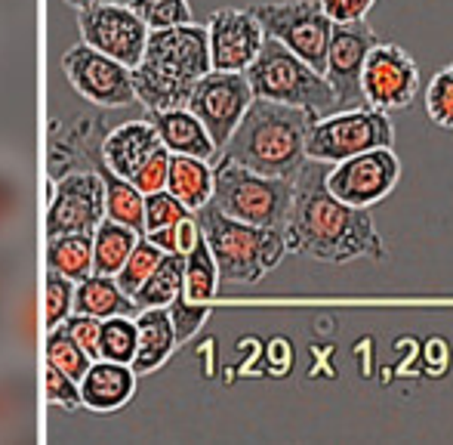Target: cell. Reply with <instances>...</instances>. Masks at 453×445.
<instances>
[{
	"label": "cell",
	"mask_w": 453,
	"mask_h": 445,
	"mask_svg": "<svg viewBox=\"0 0 453 445\" xmlns=\"http://www.w3.org/2000/svg\"><path fill=\"white\" fill-rule=\"evenodd\" d=\"M321 114L311 109L253 99L244 121L222 149V158L244 164L257 174L296 180L299 170L309 164L305 143H309V130Z\"/></svg>",
	"instance_id": "obj_3"
},
{
	"label": "cell",
	"mask_w": 453,
	"mask_h": 445,
	"mask_svg": "<svg viewBox=\"0 0 453 445\" xmlns=\"http://www.w3.org/2000/svg\"><path fill=\"white\" fill-rule=\"evenodd\" d=\"M195 217L216 257L222 282L257 285L290 254L284 229L253 226V222L234 220L226 211H219L213 201L203 205L201 211H195Z\"/></svg>",
	"instance_id": "obj_4"
},
{
	"label": "cell",
	"mask_w": 453,
	"mask_h": 445,
	"mask_svg": "<svg viewBox=\"0 0 453 445\" xmlns=\"http://www.w3.org/2000/svg\"><path fill=\"white\" fill-rule=\"evenodd\" d=\"M120 4H130V0H120Z\"/></svg>",
	"instance_id": "obj_45"
},
{
	"label": "cell",
	"mask_w": 453,
	"mask_h": 445,
	"mask_svg": "<svg viewBox=\"0 0 453 445\" xmlns=\"http://www.w3.org/2000/svg\"><path fill=\"white\" fill-rule=\"evenodd\" d=\"M167 313H170V319H173L176 340L185 343V340H191V337L201 332V325L207 322V316H210V307H207V303H195V301H188L185 294H180L167 307Z\"/></svg>",
	"instance_id": "obj_38"
},
{
	"label": "cell",
	"mask_w": 453,
	"mask_h": 445,
	"mask_svg": "<svg viewBox=\"0 0 453 445\" xmlns=\"http://www.w3.org/2000/svg\"><path fill=\"white\" fill-rule=\"evenodd\" d=\"M222 276H219V266H216V257L210 251L207 238L201 232V241L185 254V285H182V294L195 303H210L216 297V288H219Z\"/></svg>",
	"instance_id": "obj_27"
},
{
	"label": "cell",
	"mask_w": 453,
	"mask_h": 445,
	"mask_svg": "<svg viewBox=\"0 0 453 445\" xmlns=\"http://www.w3.org/2000/svg\"><path fill=\"white\" fill-rule=\"evenodd\" d=\"M253 99L257 97H253L247 72H216L213 68V72H207L197 81L185 109H191L201 118V124L207 127V133L222 152L228 139H232V133L238 130V124L244 121Z\"/></svg>",
	"instance_id": "obj_11"
},
{
	"label": "cell",
	"mask_w": 453,
	"mask_h": 445,
	"mask_svg": "<svg viewBox=\"0 0 453 445\" xmlns=\"http://www.w3.org/2000/svg\"><path fill=\"white\" fill-rule=\"evenodd\" d=\"M62 325L68 328V334L74 337V340L81 343V347L87 349V353L93 355V359H99V337H102V319H96V316H87V313H74L68 316Z\"/></svg>",
	"instance_id": "obj_41"
},
{
	"label": "cell",
	"mask_w": 453,
	"mask_h": 445,
	"mask_svg": "<svg viewBox=\"0 0 453 445\" xmlns=\"http://www.w3.org/2000/svg\"><path fill=\"white\" fill-rule=\"evenodd\" d=\"M139 347V328L127 316H111L102 319V337H99V359L108 362H124L133 365Z\"/></svg>",
	"instance_id": "obj_32"
},
{
	"label": "cell",
	"mask_w": 453,
	"mask_h": 445,
	"mask_svg": "<svg viewBox=\"0 0 453 445\" xmlns=\"http://www.w3.org/2000/svg\"><path fill=\"white\" fill-rule=\"evenodd\" d=\"M130 6L151 31L173 28V25H188L191 22L188 0H130Z\"/></svg>",
	"instance_id": "obj_36"
},
{
	"label": "cell",
	"mask_w": 453,
	"mask_h": 445,
	"mask_svg": "<svg viewBox=\"0 0 453 445\" xmlns=\"http://www.w3.org/2000/svg\"><path fill=\"white\" fill-rule=\"evenodd\" d=\"M43 393H47V399L53 405H59V409H78V405H84V399H81V380L68 378L65 371H59L56 365H47L43 368Z\"/></svg>",
	"instance_id": "obj_39"
},
{
	"label": "cell",
	"mask_w": 453,
	"mask_h": 445,
	"mask_svg": "<svg viewBox=\"0 0 453 445\" xmlns=\"http://www.w3.org/2000/svg\"><path fill=\"white\" fill-rule=\"evenodd\" d=\"M136 328H139V347H136V359H133V371L136 374H151L155 368H161L170 359V353L176 349V328L170 319L167 307H155V309H139L136 316Z\"/></svg>",
	"instance_id": "obj_20"
},
{
	"label": "cell",
	"mask_w": 453,
	"mask_h": 445,
	"mask_svg": "<svg viewBox=\"0 0 453 445\" xmlns=\"http://www.w3.org/2000/svg\"><path fill=\"white\" fill-rule=\"evenodd\" d=\"M105 220V180L96 174H68L53 186L47 207V238L68 232H96Z\"/></svg>",
	"instance_id": "obj_14"
},
{
	"label": "cell",
	"mask_w": 453,
	"mask_h": 445,
	"mask_svg": "<svg viewBox=\"0 0 453 445\" xmlns=\"http://www.w3.org/2000/svg\"><path fill=\"white\" fill-rule=\"evenodd\" d=\"M398 180L401 158L388 145L336 161L327 170V189L352 207H376L395 192Z\"/></svg>",
	"instance_id": "obj_10"
},
{
	"label": "cell",
	"mask_w": 453,
	"mask_h": 445,
	"mask_svg": "<svg viewBox=\"0 0 453 445\" xmlns=\"http://www.w3.org/2000/svg\"><path fill=\"white\" fill-rule=\"evenodd\" d=\"M22 291V257L16 251H10L6 241H0V340H10L12 313H16Z\"/></svg>",
	"instance_id": "obj_31"
},
{
	"label": "cell",
	"mask_w": 453,
	"mask_h": 445,
	"mask_svg": "<svg viewBox=\"0 0 453 445\" xmlns=\"http://www.w3.org/2000/svg\"><path fill=\"white\" fill-rule=\"evenodd\" d=\"M382 145L395 149V124L388 112L358 105V109H340L318 118L309 130L305 152H309V161L336 164Z\"/></svg>",
	"instance_id": "obj_7"
},
{
	"label": "cell",
	"mask_w": 453,
	"mask_h": 445,
	"mask_svg": "<svg viewBox=\"0 0 453 445\" xmlns=\"http://www.w3.org/2000/svg\"><path fill=\"white\" fill-rule=\"evenodd\" d=\"M65 4L78 6V10H87V6H96V4H120V0H65Z\"/></svg>",
	"instance_id": "obj_43"
},
{
	"label": "cell",
	"mask_w": 453,
	"mask_h": 445,
	"mask_svg": "<svg viewBox=\"0 0 453 445\" xmlns=\"http://www.w3.org/2000/svg\"><path fill=\"white\" fill-rule=\"evenodd\" d=\"M164 254H167V251H164V247H157L151 238H139L136 247H133V254L127 257L124 269L114 276V278H118V285L133 297L145 282H149V276L157 269V263L164 260Z\"/></svg>",
	"instance_id": "obj_33"
},
{
	"label": "cell",
	"mask_w": 453,
	"mask_h": 445,
	"mask_svg": "<svg viewBox=\"0 0 453 445\" xmlns=\"http://www.w3.org/2000/svg\"><path fill=\"white\" fill-rule=\"evenodd\" d=\"M170 158H173V152H170L167 145H161V149H157L155 155H151L149 161L136 170V176H133L130 183L142 195L164 192V189H167V180H170Z\"/></svg>",
	"instance_id": "obj_40"
},
{
	"label": "cell",
	"mask_w": 453,
	"mask_h": 445,
	"mask_svg": "<svg viewBox=\"0 0 453 445\" xmlns=\"http://www.w3.org/2000/svg\"><path fill=\"white\" fill-rule=\"evenodd\" d=\"M139 232L124 222L105 217L93 232V272L99 276H118L124 269L127 257L133 254Z\"/></svg>",
	"instance_id": "obj_24"
},
{
	"label": "cell",
	"mask_w": 453,
	"mask_h": 445,
	"mask_svg": "<svg viewBox=\"0 0 453 445\" xmlns=\"http://www.w3.org/2000/svg\"><path fill=\"white\" fill-rule=\"evenodd\" d=\"M43 355H47V365H56L59 371H65L68 378H74V380H84V374L90 371V365H93V355L68 334L65 325L50 328Z\"/></svg>",
	"instance_id": "obj_30"
},
{
	"label": "cell",
	"mask_w": 453,
	"mask_h": 445,
	"mask_svg": "<svg viewBox=\"0 0 453 445\" xmlns=\"http://www.w3.org/2000/svg\"><path fill=\"white\" fill-rule=\"evenodd\" d=\"M426 114L435 127L453 130V62L438 68L426 84Z\"/></svg>",
	"instance_id": "obj_34"
},
{
	"label": "cell",
	"mask_w": 453,
	"mask_h": 445,
	"mask_svg": "<svg viewBox=\"0 0 453 445\" xmlns=\"http://www.w3.org/2000/svg\"><path fill=\"white\" fill-rule=\"evenodd\" d=\"M74 297H78V288L68 276L56 269H47V278H43V303H47V328H56L74 313Z\"/></svg>",
	"instance_id": "obj_35"
},
{
	"label": "cell",
	"mask_w": 453,
	"mask_h": 445,
	"mask_svg": "<svg viewBox=\"0 0 453 445\" xmlns=\"http://www.w3.org/2000/svg\"><path fill=\"white\" fill-rule=\"evenodd\" d=\"M151 124H155L161 143L167 145L173 155H195L203 161H213L219 155V145L207 133L191 109H167V112H151Z\"/></svg>",
	"instance_id": "obj_18"
},
{
	"label": "cell",
	"mask_w": 453,
	"mask_h": 445,
	"mask_svg": "<svg viewBox=\"0 0 453 445\" xmlns=\"http://www.w3.org/2000/svg\"><path fill=\"white\" fill-rule=\"evenodd\" d=\"M149 25L133 12L130 4H96L81 10L84 43L108 53L111 59L136 68L149 43Z\"/></svg>",
	"instance_id": "obj_13"
},
{
	"label": "cell",
	"mask_w": 453,
	"mask_h": 445,
	"mask_svg": "<svg viewBox=\"0 0 453 445\" xmlns=\"http://www.w3.org/2000/svg\"><path fill=\"white\" fill-rule=\"evenodd\" d=\"M31 415V378L16 355H0V440L16 433Z\"/></svg>",
	"instance_id": "obj_21"
},
{
	"label": "cell",
	"mask_w": 453,
	"mask_h": 445,
	"mask_svg": "<svg viewBox=\"0 0 453 445\" xmlns=\"http://www.w3.org/2000/svg\"><path fill=\"white\" fill-rule=\"evenodd\" d=\"M136 309L133 297L118 285L114 276H87L78 282V297H74V313H87L96 319H111V316H130Z\"/></svg>",
	"instance_id": "obj_23"
},
{
	"label": "cell",
	"mask_w": 453,
	"mask_h": 445,
	"mask_svg": "<svg viewBox=\"0 0 453 445\" xmlns=\"http://www.w3.org/2000/svg\"><path fill=\"white\" fill-rule=\"evenodd\" d=\"M136 390V371L124 362H93L90 371L81 380V399L93 411H114L127 405Z\"/></svg>",
	"instance_id": "obj_19"
},
{
	"label": "cell",
	"mask_w": 453,
	"mask_h": 445,
	"mask_svg": "<svg viewBox=\"0 0 453 445\" xmlns=\"http://www.w3.org/2000/svg\"><path fill=\"white\" fill-rule=\"evenodd\" d=\"M210 35V59L216 72H247L257 62L265 43V28L257 16L247 10H216L207 22Z\"/></svg>",
	"instance_id": "obj_16"
},
{
	"label": "cell",
	"mask_w": 453,
	"mask_h": 445,
	"mask_svg": "<svg viewBox=\"0 0 453 445\" xmlns=\"http://www.w3.org/2000/svg\"><path fill=\"white\" fill-rule=\"evenodd\" d=\"M25 217V174L16 158L0 152V241L12 238Z\"/></svg>",
	"instance_id": "obj_29"
},
{
	"label": "cell",
	"mask_w": 453,
	"mask_h": 445,
	"mask_svg": "<svg viewBox=\"0 0 453 445\" xmlns=\"http://www.w3.org/2000/svg\"><path fill=\"white\" fill-rule=\"evenodd\" d=\"M102 180H105V217L124 222V226L136 229V232L142 235L145 232V195L139 192L130 180L114 174V170H105Z\"/></svg>",
	"instance_id": "obj_28"
},
{
	"label": "cell",
	"mask_w": 453,
	"mask_h": 445,
	"mask_svg": "<svg viewBox=\"0 0 453 445\" xmlns=\"http://www.w3.org/2000/svg\"><path fill=\"white\" fill-rule=\"evenodd\" d=\"M376 31L367 22H349V25H334L330 35V50H327V81L336 90V105L340 109H358L364 103L361 93V74L367 66L370 50L376 47Z\"/></svg>",
	"instance_id": "obj_15"
},
{
	"label": "cell",
	"mask_w": 453,
	"mask_h": 445,
	"mask_svg": "<svg viewBox=\"0 0 453 445\" xmlns=\"http://www.w3.org/2000/svg\"><path fill=\"white\" fill-rule=\"evenodd\" d=\"M207 72H213L207 28L188 22L149 31L142 62L133 68L136 99L149 112L185 109Z\"/></svg>",
	"instance_id": "obj_2"
},
{
	"label": "cell",
	"mask_w": 453,
	"mask_h": 445,
	"mask_svg": "<svg viewBox=\"0 0 453 445\" xmlns=\"http://www.w3.org/2000/svg\"><path fill=\"white\" fill-rule=\"evenodd\" d=\"M188 217H195V211H191L188 205H182L170 189L145 195V235L157 232V229L176 226V222H182Z\"/></svg>",
	"instance_id": "obj_37"
},
{
	"label": "cell",
	"mask_w": 453,
	"mask_h": 445,
	"mask_svg": "<svg viewBox=\"0 0 453 445\" xmlns=\"http://www.w3.org/2000/svg\"><path fill=\"white\" fill-rule=\"evenodd\" d=\"M47 269L68 276L72 282H84L93 276V235L68 232L47 238Z\"/></svg>",
	"instance_id": "obj_25"
},
{
	"label": "cell",
	"mask_w": 453,
	"mask_h": 445,
	"mask_svg": "<svg viewBox=\"0 0 453 445\" xmlns=\"http://www.w3.org/2000/svg\"><path fill=\"white\" fill-rule=\"evenodd\" d=\"M293 189H296L293 180L257 174V170L244 168V164L222 158L219 168H216L213 205L234 220L253 222V226L284 229L293 207Z\"/></svg>",
	"instance_id": "obj_6"
},
{
	"label": "cell",
	"mask_w": 453,
	"mask_h": 445,
	"mask_svg": "<svg viewBox=\"0 0 453 445\" xmlns=\"http://www.w3.org/2000/svg\"><path fill=\"white\" fill-rule=\"evenodd\" d=\"M423 90V74L401 43H376L361 74L364 103L380 112L411 109Z\"/></svg>",
	"instance_id": "obj_9"
},
{
	"label": "cell",
	"mask_w": 453,
	"mask_h": 445,
	"mask_svg": "<svg viewBox=\"0 0 453 445\" xmlns=\"http://www.w3.org/2000/svg\"><path fill=\"white\" fill-rule=\"evenodd\" d=\"M22 6V0H0V10L4 12H16Z\"/></svg>",
	"instance_id": "obj_44"
},
{
	"label": "cell",
	"mask_w": 453,
	"mask_h": 445,
	"mask_svg": "<svg viewBox=\"0 0 453 445\" xmlns=\"http://www.w3.org/2000/svg\"><path fill=\"white\" fill-rule=\"evenodd\" d=\"M253 97L272 99V103L299 105L311 109L324 118L330 112H340L336 105V90L318 68H311L305 59H299L290 47H284L274 37H265L257 62L247 68Z\"/></svg>",
	"instance_id": "obj_5"
},
{
	"label": "cell",
	"mask_w": 453,
	"mask_h": 445,
	"mask_svg": "<svg viewBox=\"0 0 453 445\" xmlns=\"http://www.w3.org/2000/svg\"><path fill=\"white\" fill-rule=\"evenodd\" d=\"M62 68H65L74 90L96 105L124 109V105L136 103L133 68L111 59V56L90 47V43H78V47L68 50L62 56Z\"/></svg>",
	"instance_id": "obj_12"
},
{
	"label": "cell",
	"mask_w": 453,
	"mask_h": 445,
	"mask_svg": "<svg viewBox=\"0 0 453 445\" xmlns=\"http://www.w3.org/2000/svg\"><path fill=\"white\" fill-rule=\"evenodd\" d=\"M161 137H157L151 121H127L118 130L108 133V139L102 143V158L105 168L114 170L124 180H133L136 170L161 149Z\"/></svg>",
	"instance_id": "obj_17"
},
{
	"label": "cell",
	"mask_w": 453,
	"mask_h": 445,
	"mask_svg": "<svg viewBox=\"0 0 453 445\" xmlns=\"http://www.w3.org/2000/svg\"><path fill=\"white\" fill-rule=\"evenodd\" d=\"M330 164L309 161L296 174L293 207L287 217L284 235L290 254H303L318 263H352L388 257V245L373 226L370 207H352L327 189Z\"/></svg>",
	"instance_id": "obj_1"
},
{
	"label": "cell",
	"mask_w": 453,
	"mask_h": 445,
	"mask_svg": "<svg viewBox=\"0 0 453 445\" xmlns=\"http://www.w3.org/2000/svg\"><path fill=\"white\" fill-rule=\"evenodd\" d=\"M250 12L263 22L265 37L290 47L299 59H305L321 74L327 72L334 22L318 0H265V4H250Z\"/></svg>",
	"instance_id": "obj_8"
},
{
	"label": "cell",
	"mask_w": 453,
	"mask_h": 445,
	"mask_svg": "<svg viewBox=\"0 0 453 445\" xmlns=\"http://www.w3.org/2000/svg\"><path fill=\"white\" fill-rule=\"evenodd\" d=\"M167 189L188 205L191 211H201L203 205L213 201L216 189V170L210 168V161L195 155H173L170 158V180Z\"/></svg>",
	"instance_id": "obj_22"
},
{
	"label": "cell",
	"mask_w": 453,
	"mask_h": 445,
	"mask_svg": "<svg viewBox=\"0 0 453 445\" xmlns=\"http://www.w3.org/2000/svg\"><path fill=\"white\" fill-rule=\"evenodd\" d=\"M321 10L327 12V19L334 25H349V22H364L367 12L376 6V0H318Z\"/></svg>",
	"instance_id": "obj_42"
},
{
	"label": "cell",
	"mask_w": 453,
	"mask_h": 445,
	"mask_svg": "<svg viewBox=\"0 0 453 445\" xmlns=\"http://www.w3.org/2000/svg\"><path fill=\"white\" fill-rule=\"evenodd\" d=\"M185 285V254H164V260L157 263V269L149 276V282L133 294V303L139 309H155V307H170L176 297L182 294Z\"/></svg>",
	"instance_id": "obj_26"
}]
</instances>
